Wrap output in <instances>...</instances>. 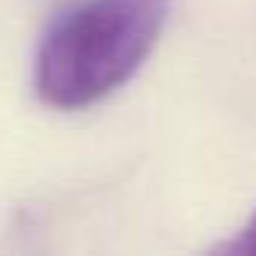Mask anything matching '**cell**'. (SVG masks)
<instances>
[{"label":"cell","instance_id":"6da1fadb","mask_svg":"<svg viewBox=\"0 0 256 256\" xmlns=\"http://www.w3.org/2000/svg\"><path fill=\"white\" fill-rule=\"evenodd\" d=\"M166 18L169 0H82L64 10L36 48V96L64 112L106 100L151 58Z\"/></svg>","mask_w":256,"mask_h":256},{"label":"cell","instance_id":"7a4b0ae2","mask_svg":"<svg viewBox=\"0 0 256 256\" xmlns=\"http://www.w3.org/2000/svg\"><path fill=\"white\" fill-rule=\"evenodd\" d=\"M217 253H238V256H244V253H256V211L250 214V220L229 238V241H223V244H217Z\"/></svg>","mask_w":256,"mask_h":256}]
</instances>
